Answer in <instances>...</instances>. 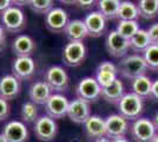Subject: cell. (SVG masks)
Listing matches in <instances>:
<instances>
[{
	"label": "cell",
	"instance_id": "cell-32",
	"mask_svg": "<svg viewBox=\"0 0 158 142\" xmlns=\"http://www.w3.org/2000/svg\"><path fill=\"white\" fill-rule=\"evenodd\" d=\"M96 80H97L98 84L102 88H106V87L111 85L112 83L117 80V74H112V72H106V71H99V70H97Z\"/></svg>",
	"mask_w": 158,
	"mask_h": 142
},
{
	"label": "cell",
	"instance_id": "cell-31",
	"mask_svg": "<svg viewBox=\"0 0 158 142\" xmlns=\"http://www.w3.org/2000/svg\"><path fill=\"white\" fill-rule=\"evenodd\" d=\"M21 118L27 123L35 122L38 118V110L35 104L32 102H25L21 107Z\"/></svg>",
	"mask_w": 158,
	"mask_h": 142
},
{
	"label": "cell",
	"instance_id": "cell-17",
	"mask_svg": "<svg viewBox=\"0 0 158 142\" xmlns=\"http://www.w3.org/2000/svg\"><path fill=\"white\" fill-rule=\"evenodd\" d=\"M51 89L46 84L45 81H40L33 83L30 88L28 95H30V100L34 104H40V105H45L47 100L51 96Z\"/></svg>",
	"mask_w": 158,
	"mask_h": 142
},
{
	"label": "cell",
	"instance_id": "cell-29",
	"mask_svg": "<svg viewBox=\"0 0 158 142\" xmlns=\"http://www.w3.org/2000/svg\"><path fill=\"white\" fill-rule=\"evenodd\" d=\"M143 58H144L148 68L151 70H158V45L151 44L144 51Z\"/></svg>",
	"mask_w": 158,
	"mask_h": 142
},
{
	"label": "cell",
	"instance_id": "cell-33",
	"mask_svg": "<svg viewBox=\"0 0 158 142\" xmlns=\"http://www.w3.org/2000/svg\"><path fill=\"white\" fill-rule=\"evenodd\" d=\"M97 70H99V71H106V72H112V74H117V72H118L117 67H116L113 63L107 62V61L100 63Z\"/></svg>",
	"mask_w": 158,
	"mask_h": 142
},
{
	"label": "cell",
	"instance_id": "cell-13",
	"mask_svg": "<svg viewBox=\"0 0 158 142\" xmlns=\"http://www.w3.org/2000/svg\"><path fill=\"white\" fill-rule=\"evenodd\" d=\"M67 116L74 123L78 124H84L89 117L91 116V110H90V103L83 101L80 98L73 100L69 104L67 109Z\"/></svg>",
	"mask_w": 158,
	"mask_h": 142
},
{
	"label": "cell",
	"instance_id": "cell-40",
	"mask_svg": "<svg viewBox=\"0 0 158 142\" xmlns=\"http://www.w3.org/2000/svg\"><path fill=\"white\" fill-rule=\"evenodd\" d=\"M94 142H112V140L107 139V137H100V139H97Z\"/></svg>",
	"mask_w": 158,
	"mask_h": 142
},
{
	"label": "cell",
	"instance_id": "cell-6",
	"mask_svg": "<svg viewBox=\"0 0 158 142\" xmlns=\"http://www.w3.org/2000/svg\"><path fill=\"white\" fill-rule=\"evenodd\" d=\"M45 82L51 90H54L57 93L66 91L70 83L66 71L58 65L47 69V71L45 72Z\"/></svg>",
	"mask_w": 158,
	"mask_h": 142
},
{
	"label": "cell",
	"instance_id": "cell-30",
	"mask_svg": "<svg viewBox=\"0 0 158 142\" xmlns=\"http://www.w3.org/2000/svg\"><path fill=\"white\" fill-rule=\"evenodd\" d=\"M27 4L32 8L33 12L38 14H45L46 15L53 8L52 0H30V1H27Z\"/></svg>",
	"mask_w": 158,
	"mask_h": 142
},
{
	"label": "cell",
	"instance_id": "cell-26",
	"mask_svg": "<svg viewBox=\"0 0 158 142\" xmlns=\"http://www.w3.org/2000/svg\"><path fill=\"white\" fill-rule=\"evenodd\" d=\"M150 45H151V41L146 30L139 28L138 32L130 39V47L136 52H144Z\"/></svg>",
	"mask_w": 158,
	"mask_h": 142
},
{
	"label": "cell",
	"instance_id": "cell-35",
	"mask_svg": "<svg viewBox=\"0 0 158 142\" xmlns=\"http://www.w3.org/2000/svg\"><path fill=\"white\" fill-rule=\"evenodd\" d=\"M8 115H10V105L7 101L0 97V121L7 118Z\"/></svg>",
	"mask_w": 158,
	"mask_h": 142
},
{
	"label": "cell",
	"instance_id": "cell-25",
	"mask_svg": "<svg viewBox=\"0 0 158 142\" xmlns=\"http://www.w3.org/2000/svg\"><path fill=\"white\" fill-rule=\"evenodd\" d=\"M139 17L138 7L132 1H122L118 8L117 18L120 21L123 20H137Z\"/></svg>",
	"mask_w": 158,
	"mask_h": 142
},
{
	"label": "cell",
	"instance_id": "cell-15",
	"mask_svg": "<svg viewBox=\"0 0 158 142\" xmlns=\"http://www.w3.org/2000/svg\"><path fill=\"white\" fill-rule=\"evenodd\" d=\"M20 91V83L13 75H5L0 78V97L5 101L15 98Z\"/></svg>",
	"mask_w": 158,
	"mask_h": 142
},
{
	"label": "cell",
	"instance_id": "cell-28",
	"mask_svg": "<svg viewBox=\"0 0 158 142\" xmlns=\"http://www.w3.org/2000/svg\"><path fill=\"white\" fill-rule=\"evenodd\" d=\"M139 25L137 20H123L119 21L118 26L116 28V31L118 32L122 37H124L125 39L130 41L135 34L138 32Z\"/></svg>",
	"mask_w": 158,
	"mask_h": 142
},
{
	"label": "cell",
	"instance_id": "cell-24",
	"mask_svg": "<svg viewBox=\"0 0 158 142\" xmlns=\"http://www.w3.org/2000/svg\"><path fill=\"white\" fill-rule=\"evenodd\" d=\"M119 6H120L119 0H99L98 12L105 18V20L106 19L111 20V19L117 18Z\"/></svg>",
	"mask_w": 158,
	"mask_h": 142
},
{
	"label": "cell",
	"instance_id": "cell-23",
	"mask_svg": "<svg viewBox=\"0 0 158 142\" xmlns=\"http://www.w3.org/2000/svg\"><path fill=\"white\" fill-rule=\"evenodd\" d=\"M132 93L136 94L137 96L145 98V97H150L152 88V82L149 77L146 76H139L137 78H135L131 83Z\"/></svg>",
	"mask_w": 158,
	"mask_h": 142
},
{
	"label": "cell",
	"instance_id": "cell-3",
	"mask_svg": "<svg viewBox=\"0 0 158 142\" xmlns=\"http://www.w3.org/2000/svg\"><path fill=\"white\" fill-rule=\"evenodd\" d=\"M156 127L149 118L140 117L135 120L131 126V136L136 142H152L156 134Z\"/></svg>",
	"mask_w": 158,
	"mask_h": 142
},
{
	"label": "cell",
	"instance_id": "cell-21",
	"mask_svg": "<svg viewBox=\"0 0 158 142\" xmlns=\"http://www.w3.org/2000/svg\"><path fill=\"white\" fill-rule=\"evenodd\" d=\"M86 134L92 139H100L106 136V126L105 120L98 115H92L84 123Z\"/></svg>",
	"mask_w": 158,
	"mask_h": 142
},
{
	"label": "cell",
	"instance_id": "cell-37",
	"mask_svg": "<svg viewBox=\"0 0 158 142\" xmlns=\"http://www.w3.org/2000/svg\"><path fill=\"white\" fill-rule=\"evenodd\" d=\"M150 97H151V98H153L155 101L158 102V80L152 83V88H151V94H150Z\"/></svg>",
	"mask_w": 158,
	"mask_h": 142
},
{
	"label": "cell",
	"instance_id": "cell-42",
	"mask_svg": "<svg viewBox=\"0 0 158 142\" xmlns=\"http://www.w3.org/2000/svg\"><path fill=\"white\" fill-rule=\"evenodd\" d=\"M112 142H130V141H127L125 137H120V139H117V140H113Z\"/></svg>",
	"mask_w": 158,
	"mask_h": 142
},
{
	"label": "cell",
	"instance_id": "cell-1",
	"mask_svg": "<svg viewBox=\"0 0 158 142\" xmlns=\"http://www.w3.org/2000/svg\"><path fill=\"white\" fill-rule=\"evenodd\" d=\"M118 72L123 75L125 78L135 80L139 76H144L148 65L145 63L143 56L140 54H130L124 57L118 63Z\"/></svg>",
	"mask_w": 158,
	"mask_h": 142
},
{
	"label": "cell",
	"instance_id": "cell-44",
	"mask_svg": "<svg viewBox=\"0 0 158 142\" xmlns=\"http://www.w3.org/2000/svg\"><path fill=\"white\" fill-rule=\"evenodd\" d=\"M152 142H158V134L156 136H155V139L152 140Z\"/></svg>",
	"mask_w": 158,
	"mask_h": 142
},
{
	"label": "cell",
	"instance_id": "cell-22",
	"mask_svg": "<svg viewBox=\"0 0 158 142\" xmlns=\"http://www.w3.org/2000/svg\"><path fill=\"white\" fill-rule=\"evenodd\" d=\"M124 85L123 82L120 80H116L112 83L111 85L106 87V88H102V94L100 96L105 100L107 103H112V104H118L119 101L122 100V97L124 96Z\"/></svg>",
	"mask_w": 158,
	"mask_h": 142
},
{
	"label": "cell",
	"instance_id": "cell-43",
	"mask_svg": "<svg viewBox=\"0 0 158 142\" xmlns=\"http://www.w3.org/2000/svg\"><path fill=\"white\" fill-rule=\"evenodd\" d=\"M0 142H6L5 139H4V136H2V134H0Z\"/></svg>",
	"mask_w": 158,
	"mask_h": 142
},
{
	"label": "cell",
	"instance_id": "cell-5",
	"mask_svg": "<svg viewBox=\"0 0 158 142\" xmlns=\"http://www.w3.org/2000/svg\"><path fill=\"white\" fill-rule=\"evenodd\" d=\"M86 56V47L83 41H70L63 49V62L67 67L80 65Z\"/></svg>",
	"mask_w": 158,
	"mask_h": 142
},
{
	"label": "cell",
	"instance_id": "cell-7",
	"mask_svg": "<svg viewBox=\"0 0 158 142\" xmlns=\"http://www.w3.org/2000/svg\"><path fill=\"white\" fill-rule=\"evenodd\" d=\"M34 134L35 137L40 141L48 142L52 141L57 135V130L58 126L56 121L51 118L50 116L43 115L37 118V121L34 122Z\"/></svg>",
	"mask_w": 158,
	"mask_h": 142
},
{
	"label": "cell",
	"instance_id": "cell-4",
	"mask_svg": "<svg viewBox=\"0 0 158 142\" xmlns=\"http://www.w3.org/2000/svg\"><path fill=\"white\" fill-rule=\"evenodd\" d=\"M1 20L5 30L11 33L20 32L26 24L25 14L23 12V10L17 6H11L4 13H1Z\"/></svg>",
	"mask_w": 158,
	"mask_h": 142
},
{
	"label": "cell",
	"instance_id": "cell-41",
	"mask_svg": "<svg viewBox=\"0 0 158 142\" xmlns=\"http://www.w3.org/2000/svg\"><path fill=\"white\" fill-rule=\"evenodd\" d=\"M153 124H155V127L156 129L158 130V113H156V115H155V120H153Z\"/></svg>",
	"mask_w": 158,
	"mask_h": 142
},
{
	"label": "cell",
	"instance_id": "cell-11",
	"mask_svg": "<svg viewBox=\"0 0 158 142\" xmlns=\"http://www.w3.org/2000/svg\"><path fill=\"white\" fill-rule=\"evenodd\" d=\"M105 45L107 52L111 54L112 57L119 58V57H124L127 54V51L130 49V41L122 37L114 30L107 34Z\"/></svg>",
	"mask_w": 158,
	"mask_h": 142
},
{
	"label": "cell",
	"instance_id": "cell-34",
	"mask_svg": "<svg viewBox=\"0 0 158 142\" xmlns=\"http://www.w3.org/2000/svg\"><path fill=\"white\" fill-rule=\"evenodd\" d=\"M148 34H149V38L150 41L153 45H158V23L157 24H153L149 27L148 30Z\"/></svg>",
	"mask_w": 158,
	"mask_h": 142
},
{
	"label": "cell",
	"instance_id": "cell-2",
	"mask_svg": "<svg viewBox=\"0 0 158 142\" xmlns=\"http://www.w3.org/2000/svg\"><path fill=\"white\" fill-rule=\"evenodd\" d=\"M143 98L133 93L125 94L118 103L119 115L126 120H137L143 111Z\"/></svg>",
	"mask_w": 158,
	"mask_h": 142
},
{
	"label": "cell",
	"instance_id": "cell-38",
	"mask_svg": "<svg viewBox=\"0 0 158 142\" xmlns=\"http://www.w3.org/2000/svg\"><path fill=\"white\" fill-rule=\"evenodd\" d=\"M12 4H13V1H11V0H0V12L4 13L6 10H8L12 6Z\"/></svg>",
	"mask_w": 158,
	"mask_h": 142
},
{
	"label": "cell",
	"instance_id": "cell-19",
	"mask_svg": "<svg viewBox=\"0 0 158 142\" xmlns=\"http://www.w3.org/2000/svg\"><path fill=\"white\" fill-rule=\"evenodd\" d=\"M35 49V43L27 34H20L13 41L12 50L18 57H30Z\"/></svg>",
	"mask_w": 158,
	"mask_h": 142
},
{
	"label": "cell",
	"instance_id": "cell-18",
	"mask_svg": "<svg viewBox=\"0 0 158 142\" xmlns=\"http://www.w3.org/2000/svg\"><path fill=\"white\" fill-rule=\"evenodd\" d=\"M105 18L99 13V12H91L85 17V23L86 28L89 31V36L94 37V38H98L100 37L104 30H105L106 23Z\"/></svg>",
	"mask_w": 158,
	"mask_h": 142
},
{
	"label": "cell",
	"instance_id": "cell-14",
	"mask_svg": "<svg viewBox=\"0 0 158 142\" xmlns=\"http://www.w3.org/2000/svg\"><path fill=\"white\" fill-rule=\"evenodd\" d=\"M2 136L6 142H27L28 130L24 122L11 121L5 126Z\"/></svg>",
	"mask_w": 158,
	"mask_h": 142
},
{
	"label": "cell",
	"instance_id": "cell-16",
	"mask_svg": "<svg viewBox=\"0 0 158 142\" xmlns=\"http://www.w3.org/2000/svg\"><path fill=\"white\" fill-rule=\"evenodd\" d=\"M13 76L18 80H28L35 71V64L31 57H18L12 65Z\"/></svg>",
	"mask_w": 158,
	"mask_h": 142
},
{
	"label": "cell",
	"instance_id": "cell-39",
	"mask_svg": "<svg viewBox=\"0 0 158 142\" xmlns=\"http://www.w3.org/2000/svg\"><path fill=\"white\" fill-rule=\"evenodd\" d=\"M77 4H79L81 7H90L91 5H93L92 0H89V1H77Z\"/></svg>",
	"mask_w": 158,
	"mask_h": 142
},
{
	"label": "cell",
	"instance_id": "cell-10",
	"mask_svg": "<svg viewBox=\"0 0 158 142\" xmlns=\"http://www.w3.org/2000/svg\"><path fill=\"white\" fill-rule=\"evenodd\" d=\"M69 104L70 102L67 101L65 96L61 94H52L45 104L47 116H50L53 120L63 118L65 115H67Z\"/></svg>",
	"mask_w": 158,
	"mask_h": 142
},
{
	"label": "cell",
	"instance_id": "cell-8",
	"mask_svg": "<svg viewBox=\"0 0 158 142\" xmlns=\"http://www.w3.org/2000/svg\"><path fill=\"white\" fill-rule=\"evenodd\" d=\"M100 94H102V87L98 84L97 80L93 77L83 78L77 87L78 98L87 102V103L96 102L100 97Z\"/></svg>",
	"mask_w": 158,
	"mask_h": 142
},
{
	"label": "cell",
	"instance_id": "cell-9",
	"mask_svg": "<svg viewBox=\"0 0 158 142\" xmlns=\"http://www.w3.org/2000/svg\"><path fill=\"white\" fill-rule=\"evenodd\" d=\"M105 126L106 136H107V139H110L112 141L120 139V137H124L129 129L127 120L119 114L107 116V118L105 120Z\"/></svg>",
	"mask_w": 158,
	"mask_h": 142
},
{
	"label": "cell",
	"instance_id": "cell-20",
	"mask_svg": "<svg viewBox=\"0 0 158 142\" xmlns=\"http://www.w3.org/2000/svg\"><path fill=\"white\" fill-rule=\"evenodd\" d=\"M64 33L70 41H83L86 37H89V31L86 28L85 23L79 19L69 21Z\"/></svg>",
	"mask_w": 158,
	"mask_h": 142
},
{
	"label": "cell",
	"instance_id": "cell-12",
	"mask_svg": "<svg viewBox=\"0 0 158 142\" xmlns=\"http://www.w3.org/2000/svg\"><path fill=\"white\" fill-rule=\"evenodd\" d=\"M69 24L67 13L61 7H53L52 10L45 15V25L54 33L64 32Z\"/></svg>",
	"mask_w": 158,
	"mask_h": 142
},
{
	"label": "cell",
	"instance_id": "cell-27",
	"mask_svg": "<svg viewBox=\"0 0 158 142\" xmlns=\"http://www.w3.org/2000/svg\"><path fill=\"white\" fill-rule=\"evenodd\" d=\"M137 7L139 17L144 19H153L158 15V0H140Z\"/></svg>",
	"mask_w": 158,
	"mask_h": 142
},
{
	"label": "cell",
	"instance_id": "cell-36",
	"mask_svg": "<svg viewBox=\"0 0 158 142\" xmlns=\"http://www.w3.org/2000/svg\"><path fill=\"white\" fill-rule=\"evenodd\" d=\"M5 28L2 26H0V54L1 52L5 50V46H6V33H5Z\"/></svg>",
	"mask_w": 158,
	"mask_h": 142
}]
</instances>
